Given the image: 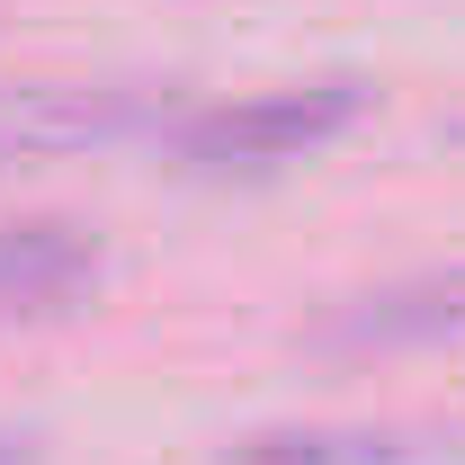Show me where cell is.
<instances>
[{"label":"cell","instance_id":"3","mask_svg":"<svg viewBox=\"0 0 465 465\" xmlns=\"http://www.w3.org/2000/svg\"><path fill=\"white\" fill-rule=\"evenodd\" d=\"M331 349H430V341H465V269H430L403 287H376L341 304L322 322Z\"/></svg>","mask_w":465,"mask_h":465},{"label":"cell","instance_id":"4","mask_svg":"<svg viewBox=\"0 0 465 465\" xmlns=\"http://www.w3.org/2000/svg\"><path fill=\"white\" fill-rule=\"evenodd\" d=\"M99 278V242L72 224H9L0 232V313H45Z\"/></svg>","mask_w":465,"mask_h":465},{"label":"cell","instance_id":"1","mask_svg":"<svg viewBox=\"0 0 465 465\" xmlns=\"http://www.w3.org/2000/svg\"><path fill=\"white\" fill-rule=\"evenodd\" d=\"M376 90L367 81H287V90H251V99H224V108L188 116L179 125V153L197 171H278V162H304L322 143H341L349 125H367Z\"/></svg>","mask_w":465,"mask_h":465},{"label":"cell","instance_id":"2","mask_svg":"<svg viewBox=\"0 0 465 465\" xmlns=\"http://www.w3.org/2000/svg\"><path fill=\"white\" fill-rule=\"evenodd\" d=\"M125 125H143V99H134V90H72V81L0 90V162H27V153H81V143H116Z\"/></svg>","mask_w":465,"mask_h":465},{"label":"cell","instance_id":"5","mask_svg":"<svg viewBox=\"0 0 465 465\" xmlns=\"http://www.w3.org/2000/svg\"><path fill=\"white\" fill-rule=\"evenodd\" d=\"M439 457L430 430H260L224 465H420Z\"/></svg>","mask_w":465,"mask_h":465}]
</instances>
